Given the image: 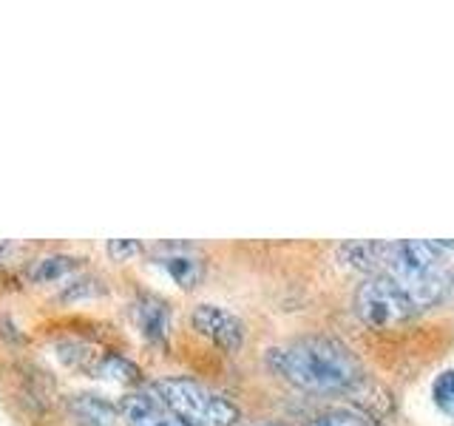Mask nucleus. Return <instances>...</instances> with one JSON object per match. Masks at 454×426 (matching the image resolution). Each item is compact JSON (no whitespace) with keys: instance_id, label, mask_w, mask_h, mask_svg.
Listing matches in <instances>:
<instances>
[{"instance_id":"14","label":"nucleus","mask_w":454,"mask_h":426,"mask_svg":"<svg viewBox=\"0 0 454 426\" xmlns=\"http://www.w3.org/2000/svg\"><path fill=\"white\" fill-rule=\"evenodd\" d=\"M309 426H366V421L349 409H330V412H324V415H318Z\"/></svg>"},{"instance_id":"7","label":"nucleus","mask_w":454,"mask_h":426,"mask_svg":"<svg viewBox=\"0 0 454 426\" xmlns=\"http://www.w3.org/2000/svg\"><path fill=\"white\" fill-rule=\"evenodd\" d=\"M134 321L139 333L145 335L151 344H165L170 333V310L168 302L160 296H139L134 302Z\"/></svg>"},{"instance_id":"3","label":"nucleus","mask_w":454,"mask_h":426,"mask_svg":"<svg viewBox=\"0 0 454 426\" xmlns=\"http://www.w3.org/2000/svg\"><path fill=\"white\" fill-rule=\"evenodd\" d=\"M418 312L401 279L389 273L366 276L355 290V316L372 330H389L409 321Z\"/></svg>"},{"instance_id":"2","label":"nucleus","mask_w":454,"mask_h":426,"mask_svg":"<svg viewBox=\"0 0 454 426\" xmlns=\"http://www.w3.org/2000/svg\"><path fill=\"white\" fill-rule=\"evenodd\" d=\"M153 392L182 426H236L239 421L233 401L193 378H160L153 383Z\"/></svg>"},{"instance_id":"8","label":"nucleus","mask_w":454,"mask_h":426,"mask_svg":"<svg viewBox=\"0 0 454 426\" xmlns=\"http://www.w3.org/2000/svg\"><path fill=\"white\" fill-rule=\"evenodd\" d=\"M66 409L71 412L80 426H114L117 423V406L111 401H106L103 395H94V392H80V395H71L66 401Z\"/></svg>"},{"instance_id":"1","label":"nucleus","mask_w":454,"mask_h":426,"mask_svg":"<svg viewBox=\"0 0 454 426\" xmlns=\"http://www.w3.org/2000/svg\"><path fill=\"white\" fill-rule=\"evenodd\" d=\"M267 367L309 392H344L364 378L358 355L333 335H301L270 347Z\"/></svg>"},{"instance_id":"5","label":"nucleus","mask_w":454,"mask_h":426,"mask_svg":"<svg viewBox=\"0 0 454 426\" xmlns=\"http://www.w3.org/2000/svg\"><path fill=\"white\" fill-rule=\"evenodd\" d=\"M392 250H395V241L358 239V241H344V245H338V259L355 270H364L369 276H378V273H389Z\"/></svg>"},{"instance_id":"17","label":"nucleus","mask_w":454,"mask_h":426,"mask_svg":"<svg viewBox=\"0 0 454 426\" xmlns=\"http://www.w3.org/2000/svg\"><path fill=\"white\" fill-rule=\"evenodd\" d=\"M14 253H20V245H18V241L0 239V262H9Z\"/></svg>"},{"instance_id":"15","label":"nucleus","mask_w":454,"mask_h":426,"mask_svg":"<svg viewBox=\"0 0 454 426\" xmlns=\"http://www.w3.org/2000/svg\"><path fill=\"white\" fill-rule=\"evenodd\" d=\"M99 293H106L103 284H99L97 279H91V276H85V279L71 281L68 288L60 293V298H63V302H74V298H82V296H99Z\"/></svg>"},{"instance_id":"12","label":"nucleus","mask_w":454,"mask_h":426,"mask_svg":"<svg viewBox=\"0 0 454 426\" xmlns=\"http://www.w3.org/2000/svg\"><path fill=\"white\" fill-rule=\"evenodd\" d=\"M57 350H60V359L68 367H74V369H97V364H99L94 350L89 344H82V341H77V338L60 341V344H57Z\"/></svg>"},{"instance_id":"6","label":"nucleus","mask_w":454,"mask_h":426,"mask_svg":"<svg viewBox=\"0 0 454 426\" xmlns=\"http://www.w3.org/2000/svg\"><path fill=\"white\" fill-rule=\"evenodd\" d=\"M120 415L128 426H182L156 392H131L120 401Z\"/></svg>"},{"instance_id":"16","label":"nucleus","mask_w":454,"mask_h":426,"mask_svg":"<svg viewBox=\"0 0 454 426\" xmlns=\"http://www.w3.org/2000/svg\"><path fill=\"white\" fill-rule=\"evenodd\" d=\"M137 253H142V245L134 239H111L108 241V256L114 262H128V259H134Z\"/></svg>"},{"instance_id":"4","label":"nucleus","mask_w":454,"mask_h":426,"mask_svg":"<svg viewBox=\"0 0 454 426\" xmlns=\"http://www.w3.org/2000/svg\"><path fill=\"white\" fill-rule=\"evenodd\" d=\"M199 335H205L210 344H216L222 352L233 355L245 344V324L231 310L219 304H199L191 316Z\"/></svg>"},{"instance_id":"10","label":"nucleus","mask_w":454,"mask_h":426,"mask_svg":"<svg viewBox=\"0 0 454 426\" xmlns=\"http://www.w3.org/2000/svg\"><path fill=\"white\" fill-rule=\"evenodd\" d=\"M77 264H80V259H74V256L49 253V256H40V259H35L26 267V279L35 281V284H49V281L68 276Z\"/></svg>"},{"instance_id":"11","label":"nucleus","mask_w":454,"mask_h":426,"mask_svg":"<svg viewBox=\"0 0 454 426\" xmlns=\"http://www.w3.org/2000/svg\"><path fill=\"white\" fill-rule=\"evenodd\" d=\"M97 375H103V378H111V381H120V383H134L139 381V369L122 359V355H103L94 369Z\"/></svg>"},{"instance_id":"18","label":"nucleus","mask_w":454,"mask_h":426,"mask_svg":"<svg viewBox=\"0 0 454 426\" xmlns=\"http://www.w3.org/2000/svg\"><path fill=\"white\" fill-rule=\"evenodd\" d=\"M255 426H281V423H255Z\"/></svg>"},{"instance_id":"13","label":"nucleus","mask_w":454,"mask_h":426,"mask_svg":"<svg viewBox=\"0 0 454 426\" xmlns=\"http://www.w3.org/2000/svg\"><path fill=\"white\" fill-rule=\"evenodd\" d=\"M432 401L443 415L454 418V369H443L432 381Z\"/></svg>"},{"instance_id":"9","label":"nucleus","mask_w":454,"mask_h":426,"mask_svg":"<svg viewBox=\"0 0 454 426\" xmlns=\"http://www.w3.org/2000/svg\"><path fill=\"white\" fill-rule=\"evenodd\" d=\"M160 264L168 270V276L174 279L182 290H193V288H199V281L205 279L202 259L193 256L191 250H184V248H176V250L160 256Z\"/></svg>"}]
</instances>
